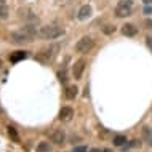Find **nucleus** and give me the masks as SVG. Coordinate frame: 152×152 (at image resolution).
I'll return each instance as SVG.
<instances>
[{
  "mask_svg": "<svg viewBox=\"0 0 152 152\" xmlns=\"http://www.w3.org/2000/svg\"><path fill=\"white\" fill-rule=\"evenodd\" d=\"M149 144H151V146H152V136H151V138H149Z\"/></svg>",
  "mask_w": 152,
  "mask_h": 152,
  "instance_id": "obj_23",
  "label": "nucleus"
},
{
  "mask_svg": "<svg viewBox=\"0 0 152 152\" xmlns=\"http://www.w3.org/2000/svg\"><path fill=\"white\" fill-rule=\"evenodd\" d=\"M115 15L118 18H125L131 15V0H122L115 7Z\"/></svg>",
  "mask_w": 152,
  "mask_h": 152,
  "instance_id": "obj_3",
  "label": "nucleus"
},
{
  "mask_svg": "<svg viewBox=\"0 0 152 152\" xmlns=\"http://www.w3.org/2000/svg\"><path fill=\"white\" fill-rule=\"evenodd\" d=\"M90 16H91V7H90V5H82L80 10H79V13H77V18L83 21V19H88Z\"/></svg>",
  "mask_w": 152,
  "mask_h": 152,
  "instance_id": "obj_6",
  "label": "nucleus"
},
{
  "mask_svg": "<svg viewBox=\"0 0 152 152\" xmlns=\"http://www.w3.org/2000/svg\"><path fill=\"white\" fill-rule=\"evenodd\" d=\"M72 151H74V152H87L88 147H87V146H77V147H74Z\"/></svg>",
  "mask_w": 152,
  "mask_h": 152,
  "instance_id": "obj_16",
  "label": "nucleus"
},
{
  "mask_svg": "<svg viewBox=\"0 0 152 152\" xmlns=\"http://www.w3.org/2000/svg\"><path fill=\"white\" fill-rule=\"evenodd\" d=\"M112 31H114V29H112V26H106V27H104V32H106V34H110Z\"/></svg>",
  "mask_w": 152,
  "mask_h": 152,
  "instance_id": "obj_18",
  "label": "nucleus"
},
{
  "mask_svg": "<svg viewBox=\"0 0 152 152\" xmlns=\"http://www.w3.org/2000/svg\"><path fill=\"white\" fill-rule=\"evenodd\" d=\"M39 35L42 39H47V40H55L58 37L64 35V29L59 26H43V27H40Z\"/></svg>",
  "mask_w": 152,
  "mask_h": 152,
  "instance_id": "obj_1",
  "label": "nucleus"
},
{
  "mask_svg": "<svg viewBox=\"0 0 152 152\" xmlns=\"http://www.w3.org/2000/svg\"><path fill=\"white\" fill-rule=\"evenodd\" d=\"M93 47V39L91 37H82V39L79 40V42L75 43V51H79V53H87L90 48Z\"/></svg>",
  "mask_w": 152,
  "mask_h": 152,
  "instance_id": "obj_4",
  "label": "nucleus"
},
{
  "mask_svg": "<svg viewBox=\"0 0 152 152\" xmlns=\"http://www.w3.org/2000/svg\"><path fill=\"white\" fill-rule=\"evenodd\" d=\"M74 117V109L72 107H63L59 110V118L64 122H69Z\"/></svg>",
  "mask_w": 152,
  "mask_h": 152,
  "instance_id": "obj_7",
  "label": "nucleus"
},
{
  "mask_svg": "<svg viewBox=\"0 0 152 152\" xmlns=\"http://www.w3.org/2000/svg\"><path fill=\"white\" fill-rule=\"evenodd\" d=\"M26 58H27V53L26 51H15L13 55L10 56V61H11V63H18V61L26 59Z\"/></svg>",
  "mask_w": 152,
  "mask_h": 152,
  "instance_id": "obj_10",
  "label": "nucleus"
},
{
  "mask_svg": "<svg viewBox=\"0 0 152 152\" xmlns=\"http://www.w3.org/2000/svg\"><path fill=\"white\" fill-rule=\"evenodd\" d=\"M8 15H10V10H8V5L5 0H0V18L2 19H7Z\"/></svg>",
  "mask_w": 152,
  "mask_h": 152,
  "instance_id": "obj_11",
  "label": "nucleus"
},
{
  "mask_svg": "<svg viewBox=\"0 0 152 152\" xmlns=\"http://www.w3.org/2000/svg\"><path fill=\"white\" fill-rule=\"evenodd\" d=\"M83 69H85V61L79 59L75 63V66H74V77H75V79H80L82 74H83Z\"/></svg>",
  "mask_w": 152,
  "mask_h": 152,
  "instance_id": "obj_8",
  "label": "nucleus"
},
{
  "mask_svg": "<svg viewBox=\"0 0 152 152\" xmlns=\"http://www.w3.org/2000/svg\"><path fill=\"white\" fill-rule=\"evenodd\" d=\"M58 77H59V80H61V82H64V83H66V80H67V75H66V72H59V74H58Z\"/></svg>",
  "mask_w": 152,
  "mask_h": 152,
  "instance_id": "obj_17",
  "label": "nucleus"
},
{
  "mask_svg": "<svg viewBox=\"0 0 152 152\" xmlns=\"http://www.w3.org/2000/svg\"><path fill=\"white\" fill-rule=\"evenodd\" d=\"M125 142H126L125 136H115V138H114V146H117V147H122Z\"/></svg>",
  "mask_w": 152,
  "mask_h": 152,
  "instance_id": "obj_15",
  "label": "nucleus"
},
{
  "mask_svg": "<svg viewBox=\"0 0 152 152\" xmlns=\"http://www.w3.org/2000/svg\"><path fill=\"white\" fill-rule=\"evenodd\" d=\"M144 13H146V15H151V13H152V8H151L149 5H147V7L144 8Z\"/></svg>",
  "mask_w": 152,
  "mask_h": 152,
  "instance_id": "obj_19",
  "label": "nucleus"
},
{
  "mask_svg": "<svg viewBox=\"0 0 152 152\" xmlns=\"http://www.w3.org/2000/svg\"><path fill=\"white\" fill-rule=\"evenodd\" d=\"M37 152H51L50 142H40V144L37 146Z\"/></svg>",
  "mask_w": 152,
  "mask_h": 152,
  "instance_id": "obj_14",
  "label": "nucleus"
},
{
  "mask_svg": "<svg viewBox=\"0 0 152 152\" xmlns=\"http://www.w3.org/2000/svg\"><path fill=\"white\" fill-rule=\"evenodd\" d=\"M0 64H2V63H0Z\"/></svg>",
  "mask_w": 152,
  "mask_h": 152,
  "instance_id": "obj_24",
  "label": "nucleus"
},
{
  "mask_svg": "<svg viewBox=\"0 0 152 152\" xmlns=\"http://www.w3.org/2000/svg\"><path fill=\"white\" fill-rule=\"evenodd\" d=\"M50 139L55 144H58V146H63L64 144V141H66V133H64V130H61V128H55L50 133Z\"/></svg>",
  "mask_w": 152,
  "mask_h": 152,
  "instance_id": "obj_5",
  "label": "nucleus"
},
{
  "mask_svg": "<svg viewBox=\"0 0 152 152\" xmlns=\"http://www.w3.org/2000/svg\"><path fill=\"white\" fill-rule=\"evenodd\" d=\"M147 47L152 50V37H147Z\"/></svg>",
  "mask_w": 152,
  "mask_h": 152,
  "instance_id": "obj_21",
  "label": "nucleus"
},
{
  "mask_svg": "<svg viewBox=\"0 0 152 152\" xmlns=\"http://www.w3.org/2000/svg\"><path fill=\"white\" fill-rule=\"evenodd\" d=\"M7 131H8V136H10L11 139H13L15 142H19V136H18V131H16L15 126H7Z\"/></svg>",
  "mask_w": 152,
  "mask_h": 152,
  "instance_id": "obj_13",
  "label": "nucleus"
},
{
  "mask_svg": "<svg viewBox=\"0 0 152 152\" xmlns=\"http://www.w3.org/2000/svg\"><path fill=\"white\" fill-rule=\"evenodd\" d=\"M144 24H146L147 27H149V29H152V19H146V23H144Z\"/></svg>",
  "mask_w": 152,
  "mask_h": 152,
  "instance_id": "obj_20",
  "label": "nucleus"
},
{
  "mask_svg": "<svg viewBox=\"0 0 152 152\" xmlns=\"http://www.w3.org/2000/svg\"><path fill=\"white\" fill-rule=\"evenodd\" d=\"M32 40V37L27 34L24 29L21 31H15V32H11V35H10V42L11 43H16V45H24V43H29Z\"/></svg>",
  "mask_w": 152,
  "mask_h": 152,
  "instance_id": "obj_2",
  "label": "nucleus"
},
{
  "mask_svg": "<svg viewBox=\"0 0 152 152\" xmlns=\"http://www.w3.org/2000/svg\"><path fill=\"white\" fill-rule=\"evenodd\" d=\"M122 34L126 35V37H134L138 34V29L133 24H125V26H122Z\"/></svg>",
  "mask_w": 152,
  "mask_h": 152,
  "instance_id": "obj_9",
  "label": "nucleus"
},
{
  "mask_svg": "<svg viewBox=\"0 0 152 152\" xmlns=\"http://www.w3.org/2000/svg\"><path fill=\"white\" fill-rule=\"evenodd\" d=\"M142 2H144L146 5H151V3H152V0H142Z\"/></svg>",
  "mask_w": 152,
  "mask_h": 152,
  "instance_id": "obj_22",
  "label": "nucleus"
},
{
  "mask_svg": "<svg viewBox=\"0 0 152 152\" xmlns=\"http://www.w3.org/2000/svg\"><path fill=\"white\" fill-rule=\"evenodd\" d=\"M77 91H79V90H77L75 85L67 87V90H66V98H67V99H74V98L77 96Z\"/></svg>",
  "mask_w": 152,
  "mask_h": 152,
  "instance_id": "obj_12",
  "label": "nucleus"
}]
</instances>
